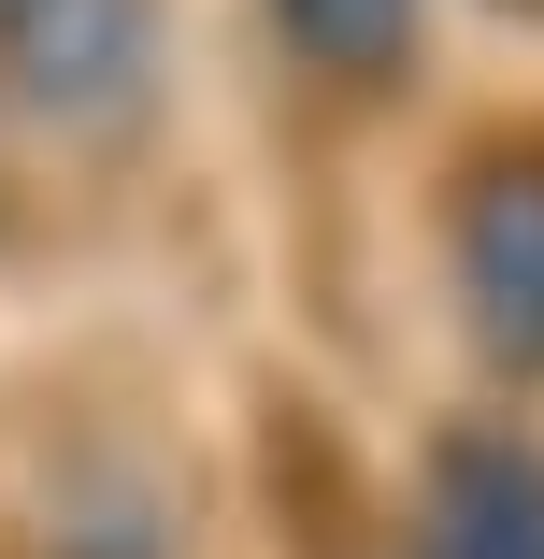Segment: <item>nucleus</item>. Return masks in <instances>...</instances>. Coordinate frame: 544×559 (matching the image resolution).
Instances as JSON below:
<instances>
[{"instance_id":"f257e3e1","label":"nucleus","mask_w":544,"mask_h":559,"mask_svg":"<svg viewBox=\"0 0 544 559\" xmlns=\"http://www.w3.org/2000/svg\"><path fill=\"white\" fill-rule=\"evenodd\" d=\"M201 430L130 373H58L0 416V559H215Z\"/></svg>"},{"instance_id":"f03ea898","label":"nucleus","mask_w":544,"mask_h":559,"mask_svg":"<svg viewBox=\"0 0 544 559\" xmlns=\"http://www.w3.org/2000/svg\"><path fill=\"white\" fill-rule=\"evenodd\" d=\"M415 230H430V301H445L473 388L501 416H530L544 402V116L459 130Z\"/></svg>"},{"instance_id":"7ed1b4c3","label":"nucleus","mask_w":544,"mask_h":559,"mask_svg":"<svg viewBox=\"0 0 544 559\" xmlns=\"http://www.w3.org/2000/svg\"><path fill=\"white\" fill-rule=\"evenodd\" d=\"M172 72H186L172 0H0V130L44 173L144 158L172 116Z\"/></svg>"},{"instance_id":"20e7f679","label":"nucleus","mask_w":544,"mask_h":559,"mask_svg":"<svg viewBox=\"0 0 544 559\" xmlns=\"http://www.w3.org/2000/svg\"><path fill=\"white\" fill-rule=\"evenodd\" d=\"M387 559H544V430L501 402H459L415 430Z\"/></svg>"},{"instance_id":"39448f33","label":"nucleus","mask_w":544,"mask_h":559,"mask_svg":"<svg viewBox=\"0 0 544 559\" xmlns=\"http://www.w3.org/2000/svg\"><path fill=\"white\" fill-rule=\"evenodd\" d=\"M244 29L330 116H387L430 86V0H244Z\"/></svg>"},{"instance_id":"423d86ee","label":"nucleus","mask_w":544,"mask_h":559,"mask_svg":"<svg viewBox=\"0 0 544 559\" xmlns=\"http://www.w3.org/2000/svg\"><path fill=\"white\" fill-rule=\"evenodd\" d=\"M44 187H58V173H44L15 130H0V273H15V259L44 245Z\"/></svg>"},{"instance_id":"0eeeda50","label":"nucleus","mask_w":544,"mask_h":559,"mask_svg":"<svg viewBox=\"0 0 544 559\" xmlns=\"http://www.w3.org/2000/svg\"><path fill=\"white\" fill-rule=\"evenodd\" d=\"M473 15H487V29H530V44H544V0H473Z\"/></svg>"}]
</instances>
